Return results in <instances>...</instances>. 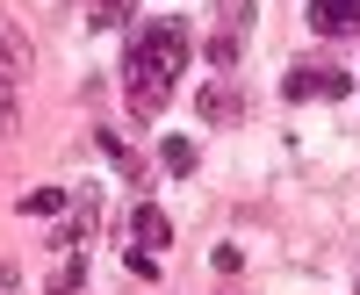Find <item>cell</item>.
Listing matches in <instances>:
<instances>
[{"instance_id": "cell-1", "label": "cell", "mask_w": 360, "mask_h": 295, "mask_svg": "<svg viewBox=\"0 0 360 295\" xmlns=\"http://www.w3.org/2000/svg\"><path fill=\"white\" fill-rule=\"evenodd\" d=\"M188 58H195V44H188V22H144L137 29V44L123 51V94H130V115L137 123H159V108H166V94L180 86V72H188Z\"/></svg>"}, {"instance_id": "cell-2", "label": "cell", "mask_w": 360, "mask_h": 295, "mask_svg": "<svg viewBox=\"0 0 360 295\" xmlns=\"http://www.w3.org/2000/svg\"><path fill=\"white\" fill-rule=\"evenodd\" d=\"M166 245H173V216L152 209V202H137V209H130V252H123V267L137 281H159L166 274Z\"/></svg>"}, {"instance_id": "cell-3", "label": "cell", "mask_w": 360, "mask_h": 295, "mask_svg": "<svg viewBox=\"0 0 360 295\" xmlns=\"http://www.w3.org/2000/svg\"><path fill=\"white\" fill-rule=\"evenodd\" d=\"M281 94L288 101H346L353 94V79L339 65H317V58H295V65L281 72Z\"/></svg>"}, {"instance_id": "cell-4", "label": "cell", "mask_w": 360, "mask_h": 295, "mask_svg": "<svg viewBox=\"0 0 360 295\" xmlns=\"http://www.w3.org/2000/svg\"><path fill=\"white\" fill-rule=\"evenodd\" d=\"M94 230H101V188H72V209L51 223V245L58 252H86Z\"/></svg>"}, {"instance_id": "cell-5", "label": "cell", "mask_w": 360, "mask_h": 295, "mask_svg": "<svg viewBox=\"0 0 360 295\" xmlns=\"http://www.w3.org/2000/svg\"><path fill=\"white\" fill-rule=\"evenodd\" d=\"M303 22H310V37H360V0H303Z\"/></svg>"}, {"instance_id": "cell-6", "label": "cell", "mask_w": 360, "mask_h": 295, "mask_svg": "<svg viewBox=\"0 0 360 295\" xmlns=\"http://www.w3.org/2000/svg\"><path fill=\"white\" fill-rule=\"evenodd\" d=\"M37 72V51H29V29L15 15H0V86H22Z\"/></svg>"}, {"instance_id": "cell-7", "label": "cell", "mask_w": 360, "mask_h": 295, "mask_svg": "<svg viewBox=\"0 0 360 295\" xmlns=\"http://www.w3.org/2000/svg\"><path fill=\"white\" fill-rule=\"evenodd\" d=\"M195 108H202V123H209V130H238V123H245V101H238L224 79H209L202 94H195Z\"/></svg>"}, {"instance_id": "cell-8", "label": "cell", "mask_w": 360, "mask_h": 295, "mask_svg": "<svg viewBox=\"0 0 360 295\" xmlns=\"http://www.w3.org/2000/svg\"><path fill=\"white\" fill-rule=\"evenodd\" d=\"M123 22H137V0H86V29H94V37H108V29H123Z\"/></svg>"}, {"instance_id": "cell-9", "label": "cell", "mask_w": 360, "mask_h": 295, "mask_svg": "<svg viewBox=\"0 0 360 295\" xmlns=\"http://www.w3.org/2000/svg\"><path fill=\"white\" fill-rule=\"evenodd\" d=\"M44 295H86V252H58V274Z\"/></svg>"}, {"instance_id": "cell-10", "label": "cell", "mask_w": 360, "mask_h": 295, "mask_svg": "<svg viewBox=\"0 0 360 295\" xmlns=\"http://www.w3.org/2000/svg\"><path fill=\"white\" fill-rule=\"evenodd\" d=\"M22 216H29V223H58V216H65V195H58V188L22 195Z\"/></svg>"}, {"instance_id": "cell-11", "label": "cell", "mask_w": 360, "mask_h": 295, "mask_svg": "<svg viewBox=\"0 0 360 295\" xmlns=\"http://www.w3.org/2000/svg\"><path fill=\"white\" fill-rule=\"evenodd\" d=\"M159 166H166V173H180V181H188V173L202 166V152H195L188 137H166V144H159Z\"/></svg>"}, {"instance_id": "cell-12", "label": "cell", "mask_w": 360, "mask_h": 295, "mask_svg": "<svg viewBox=\"0 0 360 295\" xmlns=\"http://www.w3.org/2000/svg\"><path fill=\"white\" fill-rule=\"evenodd\" d=\"M209 58H217V65H238V58H245V37H238V29H224V37H209Z\"/></svg>"}, {"instance_id": "cell-13", "label": "cell", "mask_w": 360, "mask_h": 295, "mask_svg": "<svg viewBox=\"0 0 360 295\" xmlns=\"http://www.w3.org/2000/svg\"><path fill=\"white\" fill-rule=\"evenodd\" d=\"M224 29H238V37H245V29H252V0H224Z\"/></svg>"}, {"instance_id": "cell-14", "label": "cell", "mask_w": 360, "mask_h": 295, "mask_svg": "<svg viewBox=\"0 0 360 295\" xmlns=\"http://www.w3.org/2000/svg\"><path fill=\"white\" fill-rule=\"evenodd\" d=\"M8 94V86H0ZM0 137H15V101H0Z\"/></svg>"}]
</instances>
